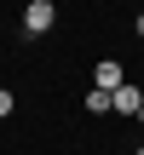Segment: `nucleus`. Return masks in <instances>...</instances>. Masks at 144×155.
<instances>
[{"instance_id":"6","label":"nucleus","mask_w":144,"mask_h":155,"mask_svg":"<svg viewBox=\"0 0 144 155\" xmlns=\"http://www.w3.org/2000/svg\"><path fill=\"white\" fill-rule=\"evenodd\" d=\"M133 29H139V40H144V12H139V17H133Z\"/></svg>"},{"instance_id":"8","label":"nucleus","mask_w":144,"mask_h":155,"mask_svg":"<svg viewBox=\"0 0 144 155\" xmlns=\"http://www.w3.org/2000/svg\"><path fill=\"white\" fill-rule=\"evenodd\" d=\"M139 155H144V144H139Z\"/></svg>"},{"instance_id":"1","label":"nucleus","mask_w":144,"mask_h":155,"mask_svg":"<svg viewBox=\"0 0 144 155\" xmlns=\"http://www.w3.org/2000/svg\"><path fill=\"white\" fill-rule=\"evenodd\" d=\"M52 23H58V6L52 0H29L23 6V35H46Z\"/></svg>"},{"instance_id":"2","label":"nucleus","mask_w":144,"mask_h":155,"mask_svg":"<svg viewBox=\"0 0 144 155\" xmlns=\"http://www.w3.org/2000/svg\"><path fill=\"white\" fill-rule=\"evenodd\" d=\"M92 86H98V92H121V86H127V69H121V63H98Z\"/></svg>"},{"instance_id":"4","label":"nucleus","mask_w":144,"mask_h":155,"mask_svg":"<svg viewBox=\"0 0 144 155\" xmlns=\"http://www.w3.org/2000/svg\"><path fill=\"white\" fill-rule=\"evenodd\" d=\"M87 109H92V115H115V92H98V86H92V92H87Z\"/></svg>"},{"instance_id":"3","label":"nucleus","mask_w":144,"mask_h":155,"mask_svg":"<svg viewBox=\"0 0 144 155\" xmlns=\"http://www.w3.org/2000/svg\"><path fill=\"white\" fill-rule=\"evenodd\" d=\"M139 109H144V98H139V86L127 81V86L115 92V115H139Z\"/></svg>"},{"instance_id":"7","label":"nucleus","mask_w":144,"mask_h":155,"mask_svg":"<svg viewBox=\"0 0 144 155\" xmlns=\"http://www.w3.org/2000/svg\"><path fill=\"white\" fill-rule=\"evenodd\" d=\"M139 121H144V109H139Z\"/></svg>"},{"instance_id":"5","label":"nucleus","mask_w":144,"mask_h":155,"mask_svg":"<svg viewBox=\"0 0 144 155\" xmlns=\"http://www.w3.org/2000/svg\"><path fill=\"white\" fill-rule=\"evenodd\" d=\"M12 109H17V98H12V92H6V86H0V121H6V115H12Z\"/></svg>"}]
</instances>
